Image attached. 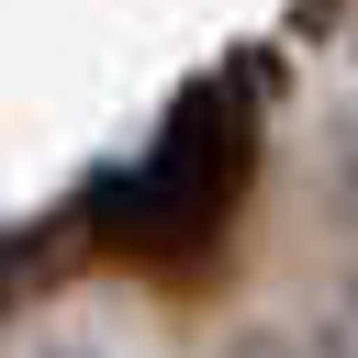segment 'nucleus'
Here are the masks:
<instances>
[{"instance_id": "f257e3e1", "label": "nucleus", "mask_w": 358, "mask_h": 358, "mask_svg": "<svg viewBox=\"0 0 358 358\" xmlns=\"http://www.w3.org/2000/svg\"><path fill=\"white\" fill-rule=\"evenodd\" d=\"M257 145H268V112L246 90V56L190 78L168 101V123L145 134V157H123L112 179H90V235L112 257H157V268H190L224 246L235 201L257 190Z\"/></svg>"}, {"instance_id": "f03ea898", "label": "nucleus", "mask_w": 358, "mask_h": 358, "mask_svg": "<svg viewBox=\"0 0 358 358\" xmlns=\"http://www.w3.org/2000/svg\"><path fill=\"white\" fill-rule=\"evenodd\" d=\"M336 235H347V291H358V123H336Z\"/></svg>"}, {"instance_id": "7ed1b4c3", "label": "nucleus", "mask_w": 358, "mask_h": 358, "mask_svg": "<svg viewBox=\"0 0 358 358\" xmlns=\"http://www.w3.org/2000/svg\"><path fill=\"white\" fill-rule=\"evenodd\" d=\"M224 358H324V347H302V336H280V324H257V336H235Z\"/></svg>"}]
</instances>
